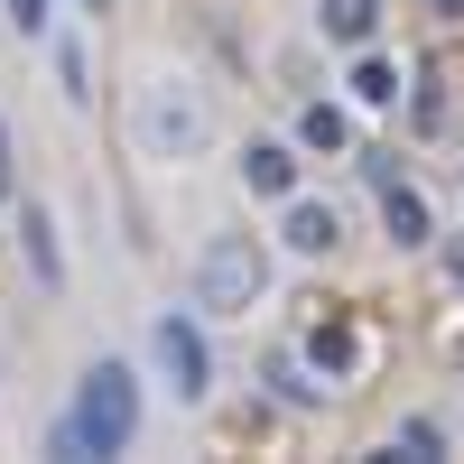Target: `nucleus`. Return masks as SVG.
Returning <instances> with one entry per match:
<instances>
[{"mask_svg":"<svg viewBox=\"0 0 464 464\" xmlns=\"http://www.w3.org/2000/svg\"><path fill=\"white\" fill-rule=\"evenodd\" d=\"M140 437V372L130 362H93L84 381H74V400L56 418V455H130Z\"/></svg>","mask_w":464,"mask_h":464,"instance_id":"obj_1","label":"nucleus"},{"mask_svg":"<svg viewBox=\"0 0 464 464\" xmlns=\"http://www.w3.org/2000/svg\"><path fill=\"white\" fill-rule=\"evenodd\" d=\"M130 140H140V159H159V168H186V159H205V140H214V102L196 93V74H149V84L130 93Z\"/></svg>","mask_w":464,"mask_h":464,"instance_id":"obj_2","label":"nucleus"},{"mask_svg":"<svg viewBox=\"0 0 464 464\" xmlns=\"http://www.w3.org/2000/svg\"><path fill=\"white\" fill-rule=\"evenodd\" d=\"M269 279H279V260H269L260 232H214L205 260H196V306L205 316H251L269 297Z\"/></svg>","mask_w":464,"mask_h":464,"instance_id":"obj_3","label":"nucleus"},{"mask_svg":"<svg viewBox=\"0 0 464 464\" xmlns=\"http://www.w3.org/2000/svg\"><path fill=\"white\" fill-rule=\"evenodd\" d=\"M149 372H159V391L177 409L214 400V343H205V325L186 316V306H159V316H149Z\"/></svg>","mask_w":464,"mask_h":464,"instance_id":"obj_4","label":"nucleus"},{"mask_svg":"<svg viewBox=\"0 0 464 464\" xmlns=\"http://www.w3.org/2000/svg\"><path fill=\"white\" fill-rule=\"evenodd\" d=\"M334 242H343V214H334L325 196H288V205H279V251H288V260H325Z\"/></svg>","mask_w":464,"mask_h":464,"instance_id":"obj_5","label":"nucleus"},{"mask_svg":"<svg viewBox=\"0 0 464 464\" xmlns=\"http://www.w3.org/2000/svg\"><path fill=\"white\" fill-rule=\"evenodd\" d=\"M381 232H391V251H437V214H428V196L409 177L381 186Z\"/></svg>","mask_w":464,"mask_h":464,"instance_id":"obj_6","label":"nucleus"},{"mask_svg":"<svg viewBox=\"0 0 464 464\" xmlns=\"http://www.w3.org/2000/svg\"><path fill=\"white\" fill-rule=\"evenodd\" d=\"M19 260L37 269V288H47V297L65 288V242H56V214H47V205H37V196L19 205Z\"/></svg>","mask_w":464,"mask_h":464,"instance_id":"obj_7","label":"nucleus"},{"mask_svg":"<svg viewBox=\"0 0 464 464\" xmlns=\"http://www.w3.org/2000/svg\"><path fill=\"white\" fill-rule=\"evenodd\" d=\"M242 196H269V205L297 196V149L288 140H251L242 149Z\"/></svg>","mask_w":464,"mask_h":464,"instance_id":"obj_8","label":"nucleus"},{"mask_svg":"<svg viewBox=\"0 0 464 464\" xmlns=\"http://www.w3.org/2000/svg\"><path fill=\"white\" fill-rule=\"evenodd\" d=\"M297 149L343 159V149H353V111H343V102H306V111H297Z\"/></svg>","mask_w":464,"mask_h":464,"instance_id":"obj_9","label":"nucleus"},{"mask_svg":"<svg viewBox=\"0 0 464 464\" xmlns=\"http://www.w3.org/2000/svg\"><path fill=\"white\" fill-rule=\"evenodd\" d=\"M316 28L334 47H372L381 37V0H316Z\"/></svg>","mask_w":464,"mask_h":464,"instance_id":"obj_10","label":"nucleus"},{"mask_svg":"<svg viewBox=\"0 0 464 464\" xmlns=\"http://www.w3.org/2000/svg\"><path fill=\"white\" fill-rule=\"evenodd\" d=\"M306 362H316L325 381H353L362 372V334L353 325H316V334H306Z\"/></svg>","mask_w":464,"mask_h":464,"instance_id":"obj_11","label":"nucleus"},{"mask_svg":"<svg viewBox=\"0 0 464 464\" xmlns=\"http://www.w3.org/2000/svg\"><path fill=\"white\" fill-rule=\"evenodd\" d=\"M391 102H400V65L381 47H362L353 56V111H391Z\"/></svg>","mask_w":464,"mask_h":464,"instance_id":"obj_12","label":"nucleus"},{"mask_svg":"<svg viewBox=\"0 0 464 464\" xmlns=\"http://www.w3.org/2000/svg\"><path fill=\"white\" fill-rule=\"evenodd\" d=\"M391 446H400V455H446V428H437V418H400Z\"/></svg>","mask_w":464,"mask_h":464,"instance_id":"obj_13","label":"nucleus"},{"mask_svg":"<svg viewBox=\"0 0 464 464\" xmlns=\"http://www.w3.org/2000/svg\"><path fill=\"white\" fill-rule=\"evenodd\" d=\"M56 74H65V102H93V84H84V47H56Z\"/></svg>","mask_w":464,"mask_h":464,"instance_id":"obj_14","label":"nucleus"},{"mask_svg":"<svg viewBox=\"0 0 464 464\" xmlns=\"http://www.w3.org/2000/svg\"><path fill=\"white\" fill-rule=\"evenodd\" d=\"M47 19H56L47 0H10V28H19V37H47Z\"/></svg>","mask_w":464,"mask_h":464,"instance_id":"obj_15","label":"nucleus"},{"mask_svg":"<svg viewBox=\"0 0 464 464\" xmlns=\"http://www.w3.org/2000/svg\"><path fill=\"white\" fill-rule=\"evenodd\" d=\"M446 279L464 288V232H455V242H446Z\"/></svg>","mask_w":464,"mask_h":464,"instance_id":"obj_16","label":"nucleus"},{"mask_svg":"<svg viewBox=\"0 0 464 464\" xmlns=\"http://www.w3.org/2000/svg\"><path fill=\"white\" fill-rule=\"evenodd\" d=\"M0 196H10V130H0Z\"/></svg>","mask_w":464,"mask_h":464,"instance_id":"obj_17","label":"nucleus"},{"mask_svg":"<svg viewBox=\"0 0 464 464\" xmlns=\"http://www.w3.org/2000/svg\"><path fill=\"white\" fill-rule=\"evenodd\" d=\"M84 10H93V19H102V10H111V0H84Z\"/></svg>","mask_w":464,"mask_h":464,"instance_id":"obj_18","label":"nucleus"}]
</instances>
